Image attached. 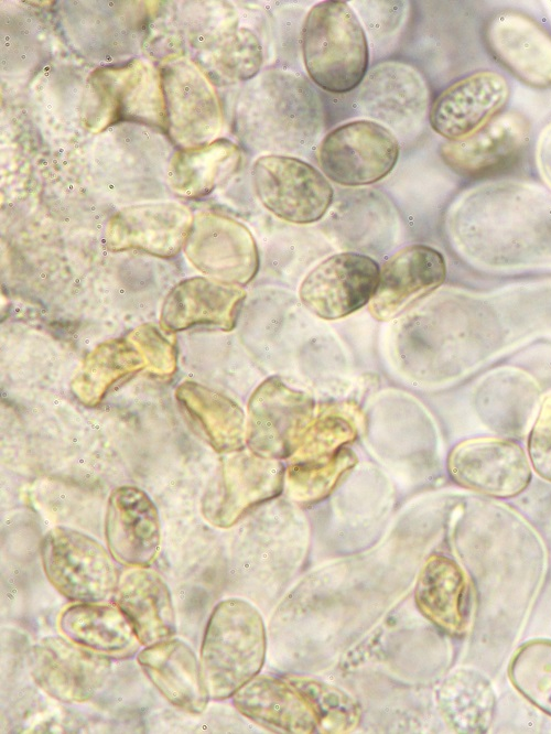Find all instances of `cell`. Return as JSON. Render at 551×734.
I'll use <instances>...</instances> for the list:
<instances>
[{"instance_id":"16","label":"cell","mask_w":551,"mask_h":734,"mask_svg":"<svg viewBox=\"0 0 551 734\" xmlns=\"http://www.w3.org/2000/svg\"><path fill=\"white\" fill-rule=\"evenodd\" d=\"M493 57L523 84L551 86V33L534 19L516 10L493 15L485 28Z\"/></svg>"},{"instance_id":"10","label":"cell","mask_w":551,"mask_h":734,"mask_svg":"<svg viewBox=\"0 0 551 734\" xmlns=\"http://www.w3.org/2000/svg\"><path fill=\"white\" fill-rule=\"evenodd\" d=\"M89 86L87 119L98 128L120 120H168L162 79L140 62L97 69Z\"/></svg>"},{"instance_id":"9","label":"cell","mask_w":551,"mask_h":734,"mask_svg":"<svg viewBox=\"0 0 551 734\" xmlns=\"http://www.w3.org/2000/svg\"><path fill=\"white\" fill-rule=\"evenodd\" d=\"M30 673L51 698L67 704L91 700L106 684L109 657L74 643L65 636H46L31 649Z\"/></svg>"},{"instance_id":"35","label":"cell","mask_w":551,"mask_h":734,"mask_svg":"<svg viewBox=\"0 0 551 734\" xmlns=\"http://www.w3.org/2000/svg\"><path fill=\"white\" fill-rule=\"evenodd\" d=\"M514 688L531 704L551 716V640L522 644L508 665Z\"/></svg>"},{"instance_id":"36","label":"cell","mask_w":551,"mask_h":734,"mask_svg":"<svg viewBox=\"0 0 551 734\" xmlns=\"http://www.w3.org/2000/svg\"><path fill=\"white\" fill-rule=\"evenodd\" d=\"M285 679L310 703L317 720L318 732L348 733L357 728L361 719V709L346 691L307 677L288 676Z\"/></svg>"},{"instance_id":"12","label":"cell","mask_w":551,"mask_h":734,"mask_svg":"<svg viewBox=\"0 0 551 734\" xmlns=\"http://www.w3.org/2000/svg\"><path fill=\"white\" fill-rule=\"evenodd\" d=\"M447 469L463 488L496 498L522 493L531 481V467L522 447L510 440L477 438L457 444Z\"/></svg>"},{"instance_id":"30","label":"cell","mask_w":551,"mask_h":734,"mask_svg":"<svg viewBox=\"0 0 551 734\" xmlns=\"http://www.w3.org/2000/svg\"><path fill=\"white\" fill-rule=\"evenodd\" d=\"M144 367L141 354L128 338L106 341L86 356L72 381V391L82 403L94 407L117 380Z\"/></svg>"},{"instance_id":"11","label":"cell","mask_w":551,"mask_h":734,"mask_svg":"<svg viewBox=\"0 0 551 734\" xmlns=\"http://www.w3.org/2000/svg\"><path fill=\"white\" fill-rule=\"evenodd\" d=\"M378 263L357 252L332 255L300 284L302 304L323 320L345 317L370 302L379 279Z\"/></svg>"},{"instance_id":"22","label":"cell","mask_w":551,"mask_h":734,"mask_svg":"<svg viewBox=\"0 0 551 734\" xmlns=\"http://www.w3.org/2000/svg\"><path fill=\"white\" fill-rule=\"evenodd\" d=\"M246 299L242 287L213 278H191L180 282L166 296L162 328L183 331L194 325H212L230 331Z\"/></svg>"},{"instance_id":"8","label":"cell","mask_w":551,"mask_h":734,"mask_svg":"<svg viewBox=\"0 0 551 734\" xmlns=\"http://www.w3.org/2000/svg\"><path fill=\"white\" fill-rule=\"evenodd\" d=\"M284 473L278 460L249 449L228 453L202 498L204 518L217 528L234 526L251 508L281 493Z\"/></svg>"},{"instance_id":"15","label":"cell","mask_w":551,"mask_h":734,"mask_svg":"<svg viewBox=\"0 0 551 734\" xmlns=\"http://www.w3.org/2000/svg\"><path fill=\"white\" fill-rule=\"evenodd\" d=\"M509 85L493 71L473 73L450 85L429 108L431 128L447 141L463 139L482 129L505 107Z\"/></svg>"},{"instance_id":"1","label":"cell","mask_w":551,"mask_h":734,"mask_svg":"<svg viewBox=\"0 0 551 734\" xmlns=\"http://www.w3.org/2000/svg\"><path fill=\"white\" fill-rule=\"evenodd\" d=\"M238 115L245 141L272 153L307 149L324 130L316 89L302 75L280 68L266 69L247 85Z\"/></svg>"},{"instance_id":"20","label":"cell","mask_w":551,"mask_h":734,"mask_svg":"<svg viewBox=\"0 0 551 734\" xmlns=\"http://www.w3.org/2000/svg\"><path fill=\"white\" fill-rule=\"evenodd\" d=\"M193 222L191 212L175 203L126 207L109 223L108 244L112 250L171 257L185 245Z\"/></svg>"},{"instance_id":"18","label":"cell","mask_w":551,"mask_h":734,"mask_svg":"<svg viewBox=\"0 0 551 734\" xmlns=\"http://www.w3.org/2000/svg\"><path fill=\"white\" fill-rule=\"evenodd\" d=\"M105 537L114 559L127 568H149L161 547L156 506L142 489L123 485L109 495Z\"/></svg>"},{"instance_id":"6","label":"cell","mask_w":551,"mask_h":734,"mask_svg":"<svg viewBox=\"0 0 551 734\" xmlns=\"http://www.w3.org/2000/svg\"><path fill=\"white\" fill-rule=\"evenodd\" d=\"M255 193L276 217L298 225L318 222L329 209L334 191L315 166L293 155L268 153L251 171Z\"/></svg>"},{"instance_id":"39","label":"cell","mask_w":551,"mask_h":734,"mask_svg":"<svg viewBox=\"0 0 551 734\" xmlns=\"http://www.w3.org/2000/svg\"><path fill=\"white\" fill-rule=\"evenodd\" d=\"M537 161L543 177L551 185V122L541 131L537 142Z\"/></svg>"},{"instance_id":"17","label":"cell","mask_w":551,"mask_h":734,"mask_svg":"<svg viewBox=\"0 0 551 734\" xmlns=\"http://www.w3.org/2000/svg\"><path fill=\"white\" fill-rule=\"evenodd\" d=\"M530 139V125L517 111L498 115L473 134L446 141L440 153L444 163L466 177H484L512 166Z\"/></svg>"},{"instance_id":"37","label":"cell","mask_w":551,"mask_h":734,"mask_svg":"<svg viewBox=\"0 0 551 734\" xmlns=\"http://www.w3.org/2000/svg\"><path fill=\"white\" fill-rule=\"evenodd\" d=\"M127 338L141 354L145 368L158 376H170L176 367L175 350L168 339L152 325L134 328Z\"/></svg>"},{"instance_id":"21","label":"cell","mask_w":551,"mask_h":734,"mask_svg":"<svg viewBox=\"0 0 551 734\" xmlns=\"http://www.w3.org/2000/svg\"><path fill=\"white\" fill-rule=\"evenodd\" d=\"M420 613L451 636H463L469 628L474 608L472 582L453 559L433 554L423 564L414 587Z\"/></svg>"},{"instance_id":"38","label":"cell","mask_w":551,"mask_h":734,"mask_svg":"<svg viewBox=\"0 0 551 734\" xmlns=\"http://www.w3.org/2000/svg\"><path fill=\"white\" fill-rule=\"evenodd\" d=\"M527 449L534 472L551 483V392L543 398Z\"/></svg>"},{"instance_id":"4","label":"cell","mask_w":551,"mask_h":734,"mask_svg":"<svg viewBox=\"0 0 551 734\" xmlns=\"http://www.w3.org/2000/svg\"><path fill=\"white\" fill-rule=\"evenodd\" d=\"M41 562L52 586L72 602H106L120 580L115 559L96 539L58 526L42 539Z\"/></svg>"},{"instance_id":"32","label":"cell","mask_w":551,"mask_h":734,"mask_svg":"<svg viewBox=\"0 0 551 734\" xmlns=\"http://www.w3.org/2000/svg\"><path fill=\"white\" fill-rule=\"evenodd\" d=\"M240 161L239 147L228 139L188 148L180 152L172 163V183L181 193L205 195L233 174Z\"/></svg>"},{"instance_id":"13","label":"cell","mask_w":551,"mask_h":734,"mask_svg":"<svg viewBox=\"0 0 551 734\" xmlns=\"http://www.w3.org/2000/svg\"><path fill=\"white\" fill-rule=\"evenodd\" d=\"M358 87L355 102L359 114L395 134L407 136L421 128L429 111V89L413 67L398 62L380 63Z\"/></svg>"},{"instance_id":"27","label":"cell","mask_w":551,"mask_h":734,"mask_svg":"<svg viewBox=\"0 0 551 734\" xmlns=\"http://www.w3.org/2000/svg\"><path fill=\"white\" fill-rule=\"evenodd\" d=\"M175 397L218 453H231L246 444V415L230 398L193 381L180 384Z\"/></svg>"},{"instance_id":"14","label":"cell","mask_w":551,"mask_h":734,"mask_svg":"<svg viewBox=\"0 0 551 734\" xmlns=\"http://www.w3.org/2000/svg\"><path fill=\"white\" fill-rule=\"evenodd\" d=\"M191 262L209 278L246 285L258 272L259 250L251 231L219 214H202L185 242Z\"/></svg>"},{"instance_id":"5","label":"cell","mask_w":551,"mask_h":734,"mask_svg":"<svg viewBox=\"0 0 551 734\" xmlns=\"http://www.w3.org/2000/svg\"><path fill=\"white\" fill-rule=\"evenodd\" d=\"M400 154L397 136L386 126L356 119L338 125L320 141L316 156L323 174L343 186L379 182L396 166Z\"/></svg>"},{"instance_id":"24","label":"cell","mask_w":551,"mask_h":734,"mask_svg":"<svg viewBox=\"0 0 551 734\" xmlns=\"http://www.w3.org/2000/svg\"><path fill=\"white\" fill-rule=\"evenodd\" d=\"M231 698L241 715L268 731L291 734L318 732L310 703L285 678L256 676Z\"/></svg>"},{"instance_id":"28","label":"cell","mask_w":551,"mask_h":734,"mask_svg":"<svg viewBox=\"0 0 551 734\" xmlns=\"http://www.w3.org/2000/svg\"><path fill=\"white\" fill-rule=\"evenodd\" d=\"M447 726L457 733H486L490 727L496 698L490 682L479 672L462 668L450 674L436 694Z\"/></svg>"},{"instance_id":"25","label":"cell","mask_w":551,"mask_h":734,"mask_svg":"<svg viewBox=\"0 0 551 734\" xmlns=\"http://www.w3.org/2000/svg\"><path fill=\"white\" fill-rule=\"evenodd\" d=\"M115 604L130 622L144 647L172 638L176 618L171 592L148 568H129L119 580Z\"/></svg>"},{"instance_id":"29","label":"cell","mask_w":551,"mask_h":734,"mask_svg":"<svg viewBox=\"0 0 551 734\" xmlns=\"http://www.w3.org/2000/svg\"><path fill=\"white\" fill-rule=\"evenodd\" d=\"M186 80L184 79V83ZM166 116L177 134L175 139L185 141L186 149L207 144L214 140L222 126V111L216 94L199 73L193 85L180 86L183 94L173 86L162 83Z\"/></svg>"},{"instance_id":"26","label":"cell","mask_w":551,"mask_h":734,"mask_svg":"<svg viewBox=\"0 0 551 734\" xmlns=\"http://www.w3.org/2000/svg\"><path fill=\"white\" fill-rule=\"evenodd\" d=\"M57 625L66 638L109 658L130 657L141 645L121 609L105 602H74Z\"/></svg>"},{"instance_id":"31","label":"cell","mask_w":551,"mask_h":734,"mask_svg":"<svg viewBox=\"0 0 551 734\" xmlns=\"http://www.w3.org/2000/svg\"><path fill=\"white\" fill-rule=\"evenodd\" d=\"M239 20L228 6L216 31L210 50V68L214 78L223 84L253 79L263 64L262 43L251 29L238 26Z\"/></svg>"},{"instance_id":"23","label":"cell","mask_w":551,"mask_h":734,"mask_svg":"<svg viewBox=\"0 0 551 734\" xmlns=\"http://www.w3.org/2000/svg\"><path fill=\"white\" fill-rule=\"evenodd\" d=\"M137 661L158 691L177 709L199 714L210 698L201 661L183 640L170 638L144 647Z\"/></svg>"},{"instance_id":"34","label":"cell","mask_w":551,"mask_h":734,"mask_svg":"<svg viewBox=\"0 0 551 734\" xmlns=\"http://www.w3.org/2000/svg\"><path fill=\"white\" fill-rule=\"evenodd\" d=\"M356 463L355 453L346 446L328 458L291 462L284 473V488L295 501L306 504L321 500L332 493Z\"/></svg>"},{"instance_id":"3","label":"cell","mask_w":551,"mask_h":734,"mask_svg":"<svg viewBox=\"0 0 551 734\" xmlns=\"http://www.w3.org/2000/svg\"><path fill=\"white\" fill-rule=\"evenodd\" d=\"M266 650L259 611L241 598L219 602L207 620L199 655L210 699H229L258 676Z\"/></svg>"},{"instance_id":"2","label":"cell","mask_w":551,"mask_h":734,"mask_svg":"<svg viewBox=\"0 0 551 734\" xmlns=\"http://www.w3.org/2000/svg\"><path fill=\"white\" fill-rule=\"evenodd\" d=\"M301 51L311 80L331 94H346L364 80L369 64L365 29L342 0L315 3L301 30Z\"/></svg>"},{"instance_id":"33","label":"cell","mask_w":551,"mask_h":734,"mask_svg":"<svg viewBox=\"0 0 551 734\" xmlns=\"http://www.w3.org/2000/svg\"><path fill=\"white\" fill-rule=\"evenodd\" d=\"M360 419V411L353 403L321 406L291 456V462H313L333 456L356 439Z\"/></svg>"},{"instance_id":"19","label":"cell","mask_w":551,"mask_h":734,"mask_svg":"<svg viewBox=\"0 0 551 734\" xmlns=\"http://www.w3.org/2000/svg\"><path fill=\"white\" fill-rule=\"evenodd\" d=\"M445 277L446 265L440 251L421 244L406 246L380 269L368 311L377 321H390L439 288Z\"/></svg>"},{"instance_id":"7","label":"cell","mask_w":551,"mask_h":734,"mask_svg":"<svg viewBox=\"0 0 551 734\" xmlns=\"http://www.w3.org/2000/svg\"><path fill=\"white\" fill-rule=\"evenodd\" d=\"M315 415L314 398L278 376L251 393L246 417V445L272 460L291 457Z\"/></svg>"}]
</instances>
